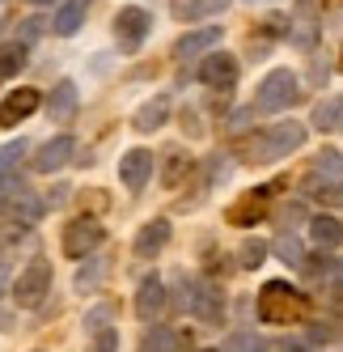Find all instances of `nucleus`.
I'll use <instances>...</instances> for the list:
<instances>
[{"label":"nucleus","instance_id":"1","mask_svg":"<svg viewBox=\"0 0 343 352\" xmlns=\"http://www.w3.org/2000/svg\"><path fill=\"white\" fill-rule=\"evenodd\" d=\"M305 310H309V297L297 293L288 280H267L259 293V318L267 327H292Z\"/></svg>","mask_w":343,"mask_h":352},{"label":"nucleus","instance_id":"2","mask_svg":"<svg viewBox=\"0 0 343 352\" xmlns=\"http://www.w3.org/2000/svg\"><path fill=\"white\" fill-rule=\"evenodd\" d=\"M305 144V123H272L263 136H255L250 140V148H246V162H259V166H267V162H280V157H288V153H297V148Z\"/></svg>","mask_w":343,"mask_h":352},{"label":"nucleus","instance_id":"3","mask_svg":"<svg viewBox=\"0 0 343 352\" xmlns=\"http://www.w3.org/2000/svg\"><path fill=\"white\" fill-rule=\"evenodd\" d=\"M301 102V81H297V72L292 68H272L263 77L259 85V111H288V107H297Z\"/></svg>","mask_w":343,"mask_h":352},{"label":"nucleus","instance_id":"4","mask_svg":"<svg viewBox=\"0 0 343 352\" xmlns=\"http://www.w3.org/2000/svg\"><path fill=\"white\" fill-rule=\"evenodd\" d=\"M149 30H153V17L144 13L140 5H123V9H119V17H115V43H119V52H123V56H136L140 47H144V38H149Z\"/></svg>","mask_w":343,"mask_h":352},{"label":"nucleus","instance_id":"5","mask_svg":"<svg viewBox=\"0 0 343 352\" xmlns=\"http://www.w3.org/2000/svg\"><path fill=\"white\" fill-rule=\"evenodd\" d=\"M47 293H51V263L47 259H34L26 272H17V280H13V301L17 306L34 310Z\"/></svg>","mask_w":343,"mask_h":352},{"label":"nucleus","instance_id":"6","mask_svg":"<svg viewBox=\"0 0 343 352\" xmlns=\"http://www.w3.org/2000/svg\"><path fill=\"white\" fill-rule=\"evenodd\" d=\"M102 238H106V230L93 217H77V221L64 225V255L68 259H85L89 250L102 246Z\"/></svg>","mask_w":343,"mask_h":352},{"label":"nucleus","instance_id":"7","mask_svg":"<svg viewBox=\"0 0 343 352\" xmlns=\"http://www.w3.org/2000/svg\"><path fill=\"white\" fill-rule=\"evenodd\" d=\"M272 191H276V187H255V191H246L241 199H233V204L225 208V221L237 225V230H246V225H259L263 212L272 208Z\"/></svg>","mask_w":343,"mask_h":352},{"label":"nucleus","instance_id":"8","mask_svg":"<svg viewBox=\"0 0 343 352\" xmlns=\"http://www.w3.org/2000/svg\"><path fill=\"white\" fill-rule=\"evenodd\" d=\"M318 17H322V13H318L314 0H301V5L292 9V17H288V21H292L288 38L297 43L301 52H314V47H318V34H322V21H318Z\"/></svg>","mask_w":343,"mask_h":352},{"label":"nucleus","instance_id":"9","mask_svg":"<svg viewBox=\"0 0 343 352\" xmlns=\"http://www.w3.org/2000/svg\"><path fill=\"white\" fill-rule=\"evenodd\" d=\"M237 56H229V52H212V56H204V64H200V81L208 85V89H233L237 85Z\"/></svg>","mask_w":343,"mask_h":352},{"label":"nucleus","instance_id":"10","mask_svg":"<svg viewBox=\"0 0 343 352\" xmlns=\"http://www.w3.org/2000/svg\"><path fill=\"white\" fill-rule=\"evenodd\" d=\"M187 310L195 318H204V322H220V318H225V297H220V289L208 285V280H191Z\"/></svg>","mask_w":343,"mask_h":352},{"label":"nucleus","instance_id":"11","mask_svg":"<svg viewBox=\"0 0 343 352\" xmlns=\"http://www.w3.org/2000/svg\"><path fill=\"white\" fill-rule=\"evenodd\" d=\"M119 179H123L128 191H144V183L153 179V153L149 148H128L119 157Z\"/></svg>","mask_w":343,"mask_h":352},{"label":"nucleus","instance_id":"12","mask_svg":"<svg viewBox=\"0 0 343 352\" xmlns=\"http://www.w3.org/2000/svg\"><path fill=\"white\" fill-rule=\"evenodd\" d=\"M38 102H43L38 89H26V85L13 89L5 102H0V128H17L21 119H30V115L38 111Z\"/></svg>","mask_w":343,"mask_h":352},{"label":"nucleus","instance_id":"13","mask_svg":"<svg viewBox=\"0 0 343 352\" xmlns=\"http://www.w3.org/2000/svg\"><path fill=\"white\" fill-rule=\"evenodd\" d=\"M72 153H77V140H72V136L64 132V136H51V140H47L30 166H34L38 174H51V170H64V166L72 162Z\"/></svg>","mask_w":343,"mask_h":352},{"label":"nucleus","instance_id":"14","mask_svg":"<svg viewBox=\"0 0 343 352\" xmlns=\"http://www.w3.org/2000/svg\"><path fill=\"white\" fill-rule=\"evenodd\" d=\"M165 242H169V221L165 217H153L149 225H140L132 250H136V259H153V255H161V250H165Z\"/></svg>","mask_w":343,"mask_h":352},{"label":"nucleus","instance_id":"15","mask_svg":"<svg viewBox=\"0 0 343 352\" xmlns=\"http://www.w3.org/2000/svg\"><path fill=\"white\" fill-rule=\"evenodd\" d=\"M220 26H200V30H187L178 43H174V56L178 60H187V56H200V52H216L220 47Z\"/></svg>","mask_w":343,"mask_h":352},{"label":"nucleus","instance_id":"16","mask_svg":"<svg viewBox=\"0 0 343 352\" xmlns=\"http://www.w3.org/2000/svg\"><path fill=\"white\" fill-rule=\"evenodd\" d=\"M165 310V285H161V276H144L140 280V293H136V314L149 322Z\"/></svg>","mask_w":343,"mask_h":352},{"label":"nucleus","instance_id":"17","mask_svg":"<svg viewBox=\"0 0 343 352\" xmlns=\"http://www.w3.org/2000/svg\"><path fill=\"white\" fill-rule=\"evenodd\" d=\"M225 9H229V0H169L174 21H204V17H216Z\"/></svg>","mask_w":343,"mask_h":352},{"label":"nucleus","instance_id":"18","mask_svg":"<svg viewBox=\"0 0 343 352\" xmlns=\"http://www.w3.org/2000/svg\"><path fill=\"white\" fill-rule=\"evenodd\" d=\"M85 13H89V0H64L60 13L51 17V30H56L60 38H72V34L85 26Z\"/></svg>","mask_w":343,"mask_h":352},{"label":"nucleus","instance_id":"19","mask_svg":"<svg viewBox=\"0 0 343 352\" xmlns=\"http://www.w3.org/2000/svg\"><path fill=\"white\" fill-rule=\"evenodd\" d=\"M165 119H169V98L157 94V98H149V102L132 115V128L136 132H157V128H165Z\"/></svg>","mask_w":343,"mask_h":352},{"label":"nucleus","instance_id":"20","mask_svg":"<svg viewBox=\"0 0 343 352\" xmlns=\"http://www.w3.org/2000/svg\"><path fill=\"white\" fill-rule=\"evenodd\" d=\"M47 115H51L56 123H68L72 115H77V81H56L51 98H47Z\"/></svg>","mask_w":343,"mask_h":352},{"label":"nucleus","instance_id":"21","mask_svg":"<svg viewBox=\"0 0 343 352\" xmlns=\"http://www.w3.org/2000/svg\"><path fill=\"white\" fill-rule=\"evenodd\" d=\"M309 238H314V246H322V250L343 246V221L339 217H314L309 221Z\"/></svg>","mask_w":343,"mask_h":352},{"label":"nucleus","instance_id":"22","mask_svg":"<svg viewBox=\"0 0 343 352\" xmlns=\"http://www.w3.org/2000/svg\"><path fill=\"white\" fill-rule=\"evenodd\" d=\"M314 128L318 132H335V128H343V94H335V98H322V102L314 107Z\"/></svg>","mask_w":343,"mask_h":352},{"label":"nucleus","instance_id":"23","mask_svg":"<svg viewBox=\"0 0 343 352\" xmlns=\"http://www.w3.org/2000/svg\"><path fill=\"white\" fill-rule=\"evenodd\" d=\"M220 352H272V344H267L263 336H255V331H233Z\"/></svg>","mask_w":343,"mask_h":352},{"label":"nucleus","instance_id":"24","mask_svg":"<svg viewBox=\"0 0 343 352\" xmlns=\"http://www.w3.org/2000/svg\"><path fill=\"white\" fill-rule=\"evenodd\" d=\"M314 174H322V179H327V174H331V179H343V153H339V148H322V153L314 157Z\"/></svg>","mask_w":343,"mask_h":352},{"label":"nucleus","instance_id":"25","mask_svg":"<svg viewBox=\"0 0 343 352\" xmlns=\"http://www.w3.org/2000/svg\"><path fill=\"white\" fill-rule=\"evenodd\" d=\"M174 348H178V336L165 331V327H153V331L144 336V344H140V352H174Z\"/></svg>","mask_w":343,"mask_h":352},{"label":"nucleus","instance_id":"26","mask_svg":"<svg viewBox=\"0 0 343 352\" xmlns=\"http://www.w3.org/2000/svg\"><path fill=\"white\" fill-rule=\"evenodd\" d=\"M26 148H30V144L21 140V136H17V140H9V144H0V183H5V174H9L21 157H26Z\"/></svg>","mask_w":343,"mask_h":352},{"label":"nucleus","instance_id":"27","mask_svg":"<svg viewBox=\"0 0 343 352\" xmlns=\"http://www.w3.org/2000/svg\"><path fill=\"white\" fill-rule=\"evenodd\" d=\"M21 68H26V47L21 43L5 47V52H0V77H17Z\"/></svg>","mask_w":343,"mask_h":352},{"label":"nucleus","instance_id":"28","mask_svg":"<svg viewBox=\"0 0 343 352\" xmlns=\"http://www.w3.org/2000/svg\"><path fill=\"white\" fill-rule=\"evenodd\" d=\"M187 170H191V157H187V153H169V162H165V174H161V183H165V187H178Z\"/></svg>","mask_w":343,"mask_h":352},{"label":"nucleus","instance_id":"29","mask_svg":"<svg viewBox=\"0 0 343 352\" xmlns=\"http://www.w3.org/2000/svg\"><path fill=\"white\" fill-rule=\"evenodd\" d=\"M267 246L263 238H250V242H241V267H259V263H267Z\"/></svg>","mask_w":343,"mask_h":352},{"label":"nucleus","instance_id":"30","mask_svg":"<svg viewBox=\"0 0 343 352\" xmlns=\"http://www.w3.org/2000/svg\"><path fill=\"white\" fill-rule=\"evenodd\" d=\"M276 250H280V255H284V263H292V267H297V263H305V255H301V242L292 238V234H280Z\"/></svg>","mask_w":343,"mask_h":352},{"label":"nucleus","instance_id":"31","mask_svg":"<svg viewBox=\"0 0 343 352\" xmlns=\"http://www.w3.org/2000/svg\"><path fill=\"white\" fill-rule=\"evenodd\" d=\"M110 314H115L110 306H97V310H89V314H85V331H89V336H97V331H106V322H110Z\"/></svg>","mask_w":343,"mask_h":352},{"label":"nucleus","instance_id":"32","mask_svg":"<svg viewBox=\"0 0 343 352\" xmlns=\"http://www.w3.org/2000/svg\"><path fill=\"white\" fill-rule=\"evenodd\" d=\"M89 352H119V331H115V327L97 331V336H93V344H89Z\"/></svg>","mask_w":343,"mask_h":352},{"label":"nucleus","instance_id":"33","mask_svg":"<svg viewBox=\"0 0 343 352\" xmlns=\"http://www.w3.org/2000/svg\"><path fill=\"white\" fill-rule=\"evenodd\" d=\"M297 221H305V208L301 204H284L280 208V225H284V234H292V225Z\"/></svg>","mask_w":343,"mask_h":352},{"label":"nucleus","instance_id":"34","mask_svg":"<svg viewBox=\"0 0 343 352\" xmlns=\"http://www.w3.org/2000/svg\"><path fill=\"white\" fill-rule=\"evenodd\" d=\"M250 119H255V107H250V111H233V115H229V132L241 136V132L250 128Z\"/></svg>","mask_w":343,"mask_h":352},{"label":"nucleus","instance_id":"35","mask_svg":"<svg viewBox=\"0 0 343 352\" xmlns=\"http://www.w3.org/2000/svg\"><path fill=\"white\" fill-rule=\"evenodd\" d=\"M318 199H322V204H343V179L339 183H327L322 191H314Z\"/></svg>","mask_w":343,"mask_h":352},{"label":"nucleus","instance_id":"36","mask_svg":"<svg viewBox=\"0 0 343 352\" xmlns=\"http://www.w3.org/2000/svg\"><path fill=\"white\" fill-rule=\"evenodd\" d=\"M47 26H51V21L47 17H26V26H21V38H38Z\"/></svg>","mask_w":343,"mask_h":352},{"label":"nucleus","instance_id":"37","mask_svg":"<svg viewBox=\"0 0 343 352\" xmlns=\"http://www.w3.org/2000/svg\"><path fill=\"white\" fill-rule=\"evenodd\" d=\"M220 179H229V162H220V153L208 162V183H220Z\"/></svg>","mask_w":343,"mask_h":352},{"label":"nucleus","instance_id":"38","mask_svg":"<svg viewBox=\"0 0 343 352\" xmlns=\"http://www.w3.org/2000/svg\"><path fill=\"white\" fill-rule=\"evenodd\" d=\"M327 280L343 293V259H335V263H331V276H327Z\"/></svg>","mask_w":343,"mask_h":352},{"label":"nucleus","instance_id":"39","mask_svg":"<svg viewBox=\"0 0 343 352\" xmlns=\"http://www.w3.org/2000/svg\"><path fill=\"white\" fill-rule=\"evenodd\" d=\"M314 340H335V322H314Z\"/></svg>","mask_w":343,"mask_h":352},{"label":"nucleus","instance_id":"40","mask_svg":"<svg viewBox=\"0 0 343 352\" xmlns=\"http://www.w3.org/2000/svg\"><path fill=\"white\" fill-rule=\"evenodd\" d=\"M0 293H13V285H9V263L0 259Z\"/></svg>","mask_w":343,"mask_h":352},{"label":"nucleus","instance_id":"41","mask_svg":"<svg viewBox=\"0 0 343 352\" xmlns=\"http://www.w3.org/2000/svg\"><path fill=\"white\" fill-rule=\"evenodd\" d=\"M9 5H13V0H0V26L9 21Z\"/></svg>","mask_w":343,"mask_h":352},{"label":"nucleus","instance_id":"42","mask_svg":"<svg viewBox=\"0 0 343 352\" xmlns=\"http://www.w3.org/2000/svg\"><path fill=\"white\" fill-rule=\"evenodd\" d=\"M280 352H309V348H305V344H292V340H288V344H284Z\"/></svg>","mask_w":343,"mask_h":352},{"label":"nucleus","instance_id":"43","mask_svg":"<svg viewBox=\"0 0 343 352\" xmlns=\"http://www.w3.org/2000/svg\"><path fill=\"white\" fill-rule=\"evenodd\" d=\"M30 5H56V0H30Z\"/></svg>","mask_w":343,"mask_h":352},{"label":"nucleus","instance_id":"44","mask_svg":"<svg viewBox=\"0 0 343 352\" xmlns=\"http://www.w3.org/2000/svg\"><path fill=\"white\" fill-rule=\"evenodd\" d=\"M339 68H343V56H339Z\"/></svg>","mask_w":343,"mask_h":352},{"label":"nucleus","instance_id":"45","mask_svg":"<svg viewBox=\"0 0 343 352\" xmlns=\"http://www.w3.org/2000/svg\"><path fill=\"white\" fill-rule=\"evenodd\" d=\"M200 352H212V348H200Z\"/></svg>","mask_w":343,"mask_h":352},{"label":"nucleus","instance_id":"46","mask_svg":"<svg viewBox=\"0 0 343 352\" xmlns=\"http://www.w3.org/2000/svg\"><path fill=\"white\" fill-rule=\"evenodd\" d=\"M38 352H43V348H38Z\"/></svg>","mask_w":343,"mask_h":352}]
</instances>
